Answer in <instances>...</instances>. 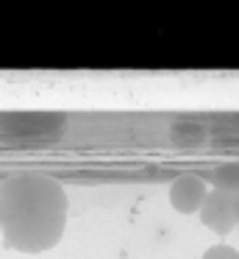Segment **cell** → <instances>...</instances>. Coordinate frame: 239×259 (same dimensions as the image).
<instances>
[{"label":"cell","mask_w":239,"mask_h":259,"mask_svg":"<svg viewBox=\"0 0 239 259\" xmlns=\"http://www.w3.org/2000/svg\"><path fill=\"white\" fill-rule=\"evenodd\" d=\"M67 192L50 176L22 173L0 184V234L11 251L44 253L61 240Z\"/></svg>","instance_id":"1"},{"label":"cell","mask_w":239,"mask_h":259,"mask_svg":"<svg viewBox=\"0 0 239 259\" xmlns=\"http://www.w3.org/2000/svg\"><path fill=\"white\" fill-rule=\"evenodd\" d=\"M200 223L220 237L231 234L233 226H236V220H233V195H225L220 190H209L203 203H200Z\"/></svg>","instance_id":"2"},{"label":"cell","mask_w":239,"mask_h":259,"mask_svg":"<svg viewBox=\"0 0 239 259\" xmlns=\"http://www.w3.org/2000/svg\"><path fill=\"white\" fill-rule=\"evenodd\" d=\"M209 184L200 176H181L170 184V203L175 212L181 214H195L200 212V203H203Z\"/></svg>","instance_id":"3"},{"label":"cell","mask_w":239,"mask_h":259,"mask_svg":"<svg viewBox=\"0 0 239 259\" xmlns=\"http://www.w3.org/2000/svg\"><path fill=\"white\" fill-rule=\"evenodd\" d=\"M206 184H211V190H220L225 195H239V162L222 164V167L211 170Z\"/></svg>","instance_id":"4"},{"label":"cell","mask_w":239,"mask_h":259,"mask_svg":"<svg viewBox=\"0 0 239 259\" xmlns=\"http://www.w3.org/2000/svg\"><path fill=\"white\" fill-rule=\"evenodd\" d=\"M203 259H239V251L231 245H214L203 253Z\"/></svg>","instance_id":"5"},{"label":"cell","mask_w":239,"mask_h":259,"mask_svg":"<svg viewBox=\"0 0 239 259\" xmlns=\"http://www.w3.org/2000/svg\"><path fill=\"white\" fill-rule=\"evenodd\" d=\"M233 220L239 223V195H233Z\"/></svg>","instance_id":"6"}]
</instances>
